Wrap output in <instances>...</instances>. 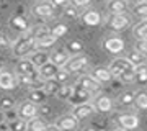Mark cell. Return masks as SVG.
<instances>
[{"mask_svg": "<svg viewBox=\"0 0 147 131\" xmlns=\"http://www.w3.org/2000/svg\"><path fill=\"white\" fill-rule=\"evenodd\" d=\"M7 126H8V131H26V120L16 116L15 120L7 121Z\"/></svg>", "mask_w": 147, "mask_h": 131, "instance_id": "31", "label": "cell"}, {"mask_svg": "<svg viewBox=\"0 0 147 131\" xmlns=\"http://www.w3.org/2000/svg\"><path fill=\"white\" fill-rule=\"evenodd\" d=\"M2 2H3V0H0V3H2Z\"/></svg>", "mask_w": 147, "mask_h": 131, "instance_id": "55", "label": "cell"}, {"mask_svg": "<svg viewBox=\"0 0 147 131\" xmlns=\"http://www.w3.org/2000/svg\"><path fill=\"white\" fill-rule=\"evenodd\" d=\"M13 56L15 58H28L33 51H36V41H34V38L30 35V33H23L15 43H13Z\"/></svg>", "mask_w": 147, "mask_h": 131, "instance_id": "1", "label": "cell"}, {"mask_svg": "<svg viewBox=\"0 0 147 131\" xmlns=\"http://www.w3.org/2000/svg\"><path fill=\"white\" fill-rule=\"evenodd\" d=\"M44 131H61V130H59L56 125H47L46 128H44Z\"/></svg>", "mask_w": 147, "mask_h": 131, "instance_id": "49", "label": "cell"}, {"mask_svg": "<svg viewBox=\"0 0 147 131\" xmlns=\"http://www.w3.org/2000/svg\"><path fill=\"white\" fill-rule=\"evenodd\" d=\"M134 107L137 110H147V92H136L134 97Z\"/></svg>", "mask_w": 147, "mask_h": 131, "instance_id": "34", "label": "cell"}, {"mask_svg": "<svg viewBox=\"0 0 147 131\" xmlns=\"http://www.w3.org/2000/svg\"><path fill=\"white\" fill-rule=\"evenodd\" d=\"M49 2H51L56 8H57V7H59V8H64V7L69 3V0H49Z\"/></svg>", "mask_w": 147, "mask_h": 131, "instance_id": "47", "label": "cell"}, {"mask_svg": "<svg viewBox=\"0 0 147 131\" xmlns=\"http://www.w3.org/2000/svg\"><path fill=\"white\" fill-rule=\"evenodd\" d=\"M127 2H134V3H137V2H142V0H127Z\"/></svg>", "mask_w": 147, "mask_h": 131, "instance_id": "53", "label": "cell"}, {"mask_svg": "<svg viewBox=\"0 0 147 131\" xmlns=\"http://www.w3.org/2000/svg\"><path fill=\"white\" fill-rule=\"evenodd\" d=\"M84 131H98V130H95L93 126H88V128H85V130H84Z\"/></svg>", "mask_w": 147, "mask_h": 131, "instance_id": "52", "label": "cell"}, {"mask_svg": "<svg viewBox=\"0 0 147 131\" xmlns=\"http://www.w3.org/2000/svg\"><path fill=\"white\" fill-rule=\"evenodd\" d=\"M134 82L137 84H147V67L146 64H142V66H136L134 67Z\"/></svg>", "mask_w": 147, "mask_h": 131, "instance_id": "29", "label": "cell"}, {"mask_svg": "<svg viewBox=\"0 0 147 131\" xmlns=\"http://www.w3.org/2000/svg\"><path fill=\"white\" fill-rule=\"evenodd\" d=\"M90 75L93 79H96L100 84H108V82H111V79H113V74H111V71L108 67H95Z\"/></svg>", "mask_w": 147, "mask_h": 131, "instance_id": "18", "label": "cell"}, {"mask_svg": "<svg viewBox=\"0 0 147 131\" xmlns=\"http://www.w3.org/2000/svg\"><path fill=\"white\" fill-rule=\"evenodd\" d=\"M111 131H126V130H123V128H118V130H111Z\"/></svg>", "mask_w": 147, "mask_h": 131, "instance_id": "54", "label": "cell"}, {"mask_svg": "<svg viewBox=\"0 0 147 131\" xmlns=\"http://www.w3.org/2000/svg\"><path fill=\"white\" fill-rule=\"evenodd\" d=\"M46 98H47V95L44 94V90L42 89H31L30 90V94H28V100L33 102V103H36V105L44 103Z\"/></svg>", "mask_w": 147, "mask_h": 131, "instance_id": "26", "label": "cell"}, {"mask_svg": "<svg viewBox=\"0 0 147 131\" xmlns=\"http://www.w3.org/2000/svg\"><path fill=\"white\" fill-rule=\"evenodd\" d=\"M38 113L41 116H49L51 115V107L47 103H41L39 105V108H38Z\"/></svg>", "mask_w": 147, "mask_h": 131, "instance_id": "45", "label": "cell"}, {"mask_svg": "<svg viewBox=\"0 0 147 131\" xmlns=\"http://www.w3.org/2000/svg\"><path fill=\"white\" fill-rule=\"evenodd\" d=\"M103 48L111 54H119V52L124 51V39L118 36H111L103 41Z\"/></svg>", "mask_w": 147, "mask_h": 131, "instance_id": "11", "label": "cell"}, {"mask_svg": "<svg viewBox=\"0 0 147 131\" xmlns=\"http://www.w3.org/2000/svg\"><path fill=\"white\" fill-rule=\"evenodd\" d=\"M93 108L95 111H100V113H110L111 110H113V107H115V103H113V100L108 97V95H96L93 100Z\"/></svg>", "mask_w": 147, "mask_h": 131, "instance_id": "8", "label": "cell"}, {"mask_svg": "<svg viewBox=\"0 0 147 131\" xmlns=\"http://www.w3.org/2000/svg\"><path fill=\"white\" fill-rule=\"evenodd\" d=\"M69 54H80V52L84 51V43L80 41V39H72V41H67L65 43V48H64Z\"/></svg>", "mask_w": 147, "mask_h": 131, "instance_id": "28", "label": "cell"}, {"mask_svg": "<svg viewBox=\"0 0 147 131\" xmlns=\"http://www.w3.org/2000/svg\"><path fill=\"white\" fill-rule=\"evenodd\" d=\"M69 3L77 7V8H85V7H88L92 3V0H69Z\"/></svg>", "mask_w": 147, "mask_h": 131, "instance_id": "43", "label": "cell"}, {"mask_svg": "<svg viewBox=\"0 0 147 131\" xmlns=\"http://www.w3.org/2000/svg\"><path fill=\"white\" fill-rule=\"evenodd\" d=\"M54 125L57 126L61 131H77V128H79V120L72 113H69V115L61 116Z\"/></svg>", "mask_w": 147, "mask_h": 131, "instance_id": "9", "label": "cell"}, {"mask_svg": "<svg viewBox=\"0 0 147 131\" xmlns=\"http://www.w3.org/2000/svg\"><path fill=\"white\" fill-rule=\"evenodd\" d=\"M39 79H42V77L39 75L38 69L34 71V72H31V74H16V80H18L21 85H26V87H31L34 82L39 80Z\"/></svg>", "mask_w": 147, "mask_h": 131, "instance_id": "22", "label": "cell"}, {"mask_svg": "<svg viewBox=\"0 0 147 131\" xmlns=\"http://www.w3.org/2000/svg\"><path fill=\"white\" fill-rule=\"evenodd\" d=\"M46 121L42 120V116H33L26 121V131H44L46 128Z\"/></svg>", "mask_w": 147, "mask_h": 131, "instance_id": "24", "label": "cell"}, {"mask_svg": "<svg viewBox=\"0 0 147 131\" xmlns=\"http://www.w3.org/2000/svg\"><path fill=\"white\" fill-rule=\"evenodd\" d=\"M126 59L132 64V66H134V67H136V66H142V64H146L147 56H146V54H142V52H139V51H132L131 54H127V56H126Z\"/></svg>", "mask_w": 147, "mask_h": 131, "instance_id": "30", "label": "cell"}, {"mask_svg": "<svg viewBox=\"0 0 147 131\" xmlns=\"http://www.w3.org/2000/svg\"><path fill=\"white\" fill-rule=\"evenodd\" d=\"M64 15L67 16V18H70V20H75V18H79V8L77 7L70 5V3H67V5L64 7Z\"/></svg>", "mask_w": 147, "mask_h": 131, "instance_id": "41", "label": "cell"}, {"mask_svg": "<svg viewBox=\"0 0 147 131\" xmlns=\"http://www.w3.org/2000/svg\"><path fill=\"white\" fill-rule=\"evenodd\" d=\"M87 66H88V58L84 54H75L74 58H69V61L64 64V69L69 74H75L79 71H84Z\"/></svg>", "mask_w": 147, "mask_h": 131, "instance_id": "2", "label": "cell"}, {"mask_svg": "<svg viewBox=\"0 0 147 131\" xmlns=\"http://www.w3.org/2000/svg\"><path fill=\"white\" fill-rule=\"evenodd\" d=\"M3 116H5V121H11V120H15L16 116V110L13 108V110H7V111H3Z\"/></svg>", "mask_w": 147, "mask_h": 131, "instance_id": "46", "label": "cell"}, {"mask_svg": "<svg viewBox=\"0 0 147 131\" xmlns=\"http://www.w3.org/2000/svg\"><path fill=\"white\" fill-rule=\"evenodd\" d=\"M69 58H70V54L65 49H56V51L49 52V61L56 64L57 67H64V64L69 61Z\"/></svg>", "mask_w": 147, "mask_h": 131, "instance_id": "15", "label": "cell"}, {"mask_svg": "<svg viewBox=\"0 0 147 131\" xmlns=\"http://www.w3.org/2000/svg\"><path fill=\"white\" fill-rule=\"evenodd\" d=\"M7 46H10V39L3 33H0V48H7Z\"/></svg>", "mask_w": 147, "mask_h": 131, "instance_id": "48", "label": "cell"}, {"mask_svg": "<svg viewBox=\"0 0 147 131\" xmlns=\"http://www.w3.org/2000/svg\"><path fill=\"white\" fill-rule=\"evenodd\" d=\"M28 59L31 61L33 64H34V67H41L42 64H46L47 61H49V52L47 51H42V49H36V51H33L30 56H28Z\"/></svg>", "mask_w": 147, "mask_h": 131, "instance_id": "19", "label": "cell"}, {"mask_svg": "<svg viewBox=\"0 0 147 131\" xmlns=\"http://www.w3.org/2000/svg\"><path fill=\"white\" fill-rule=\"evenodd\" d=\"M95 111V108H93V105L92 103H80V105H75L74 107V110H72V115L77 118V120H85V118H88L92 113Z\"/></svg>", "mask_w": 147, "mask_h": 131, "instance_id": "13", "label": "cell"}, {"mask_svg": "<svg viewBox=\"0 0 147 131\" xmlns=\"http://www.w3.org/2000/svg\"><path fill=\"white\" fill-rule=\"evenodd\" d=\"M131 67H134L129 61H127L126 58H118V59H115L113 62L110 64V71H111V74H113V77H116L119 72H123V71H126V69H131Z\"/></svg>", "mask_w": 147, "mask_h": 131, "instance_id": "14", "label": "cell"}, {"mask_svg": "<svg viewBox=\"0 0 147 131\" xmlns=\"http://www.w3.org/2000/svg\"><path fill=\"white\" fill-rule=\"evenodd\" d=\"M80 20L87 26H100L103 18H101V13L98 10H87L80 15Z\"/></svg>", "mask_w": 147, "mask_h": 131, "instance_id": "12", "label": "cell"}, {"mask_svg": "<svg viewBox=\"0 0 147 131\" xmlns=\"http://www.w3.org/2000/svg\"><path fill=\"white\" fill-rule=\"evenodd\" d=\"M116 123L123 130L134 131L139 126V118H137V115H132V113H121V115L116 116Z\"/></svg>", "mask_w": 147, "mask_h": 131, "instance_id": "5", "label": "cell"}, {"mask_svg": "<svg viewBox=\"0 0 147 131\" xmlns=\"http://www.w3.org/2000/svg\"><path fill=\"white\" fill-rule=\"evenodd\" d=\"M132 15L141 18V20H147V0L146 2H137L132 7Z\"/></svg>", "mask_w": 147, "mask_h": 131, "instance_id": "32", "label": "cell"}, {"mask_svg": "<svg viewBox=\"0 0 147 131\" xmlns=\"http://www.w3.org/2000/svg\"><path fill=\"white\" fill-rule=\"evenodd\" d=\"M132 33L137 39H147V20H142L139 25H136Z\"/></svg>", "mask_w": 147, "mask_h": 131, "instance_id": "37", "label": "cell"}, {"mask_svg": "<svg viewBox=\"0 0 147 131\" xmlns=\"http://www.w3.org/2000/svg\"><path fill=\"white\" fill-rule=\"evenodd\" d=\"M8 23H10V26L13 30H16V31L26 33L28 30H30V23H28V20L23 15H11Z\"/></svg>", "mask_w": 147, "mask_h": 131, "instance_id": "17", "label": "cell"}, {"mask_svg": "<svg viewBox=\"0 0 147 131\" xmlns=\"http://www.w3.org/2000/svg\"><path fill=\"white\" fill-rule=\"evenodd\" d=\"M118 80H121L123 84H129V82H134V67L131 69H126V71H123L116 75Z\"/></svg>", "mask_w": 147, "mask_h": 131, "instance_id": "39", "label": "cell"}, {"mask_svg": "<svg viewBox=\"0 0 147 131\" xmlns=\"http://www.w3.org/2000/svg\"><path fill=\"white\" fill-rule=\"evenodd\" d=\"M0 131H8V126L5 125V121H3V123H0Z\"/></svg>", "mask_w": 147, "mask_h": 131, "instance_id": "50", "label": "cell"}, {"mask_svg": "<svg viewBox=\"0 0 147 131\" xmlns=\"http://www.w3.org/2000/svg\"><path fill=\"white\" fill-rule=\"evenodd\" d=\"M16 85V77L8 71H0V89L2 90H11Z\"/></svg>", "mask_w": 147, "mask_h": 131, "instance_id": "16", "label": "cell"}, {"mask_svg": "<svg viewBox=\"0 0 147 131\" xmlns=\"http://www.w3.org/2000/svg\"><path fill=\"white\" fill-rule=\"evenodd\" d=\"M74 92V87L72 85H67V84H62L61 85V89L57 90V94H56V97H57L59 100H62V102H65V100L70 98V95H72Z\"/></svg>", "mask_w": 147, "mask_h": 131, "instance_id": "36", "label": "cell"}, {"mask_svg": "<svg viewBox=\"0 0 147 131\" xmlns=\"http://www.w3.org/2000/svg\"><path fill=\"white\" fill-rule=\"evenodd\" d=\"M106 8H108L110 13H126L129 10L127 0H110L106 3Z\"/></svg>", "mask_w": 147, "mask_h": 131, "instance_id": "21", "label": "cell"}, {"mask_svg": "<svg viewBox=\"0 0 147 131\" xmlns=\"http://www.w3.org/2000/svg\"><path fill=\"white\" fill-rule=\"evenodd\" d=\"M136 51H139L147 56V39H139L136 43Z\"/></svg>", "mask_w": 147, "mask_h": 131, "instance_id": "44", "label": "cell"}, {"mask_svg": "<svg viewBox=\"0 0 147 131\" xmlns=\"http://www.w3.org/2000/svg\"><path fill=\"white\" fill-rule=\"evenodd\" d=\"M69 75H70V74H69L65 69H59L57 74L54 75V79H56L57 82H61V84H65V82L69 80Z\"/></svg>", "mask_w": 147, "mask_h": 131, "instance_id": "42", "label": "cell"}, {"mask_svg": "<svg viewBox=\"0 0 147 131\" xmlns=\"http://www.w3.org/2000/svg\"><path fill=\"white\" fill-rule=\"evenodd\" d=\"M28 33H30L34 39H38V38H42V36H46V35H49V28H46V26H42V25H38V26L30 28Z\"/></svg>", "mask_w": 147, "mask_h": 131, "instance_id": "38", "label": "cell"}, {"mask_svg": "<svg viewBox=\"0 0 147 131\" xmlns=\"http://www.w3.org/2000/svg\"><path fill=\"white\" fill-rule=\"evenodd\" d=\"M61 82H57L56 79H46L44 80V85H42V90H44V94L46 95H56L57 94V90L61 89Z\"/></svg>", "mask_w": 147, "mask_h": 131, "instance_id": "27", "label": "cell"}, {"mask_svg": "<svg viewBox=\"0 0 147 131\" xmlns=\"http://www.w3.org/2000/svg\"><path fill=\"white\" fill-rule=\"evenodd\" d=\"M92 97H93V95L90 94L88 90H85L84 87H80V85H75L72 95H70V98H69L67 102H70V103L75 107V105H80V103H87Z\"/></svg>", "mask_w": 147, "mask_h": 131, "instance_id": "10", "label": "cell"}, {"mask_svg": "<svg viewBox=\"0 0 147 131\" xmlns=\"http://www.w3.org/2000/svg\"><path fill=\"white\" fill-rule=\"evenodd\" d=\"M36 71V67H34V64L30 61L28 58H21L20 61H18V64H16V74H31Z\"/></svg>", "mask_w": 147, "mask_h": 131, "instance_id": "25", "label": "cell"}, {"mask_svg": "<svg viewBox=\"0 0 147 131\" xmlns=\"http://www.w3.org/2000/svg\"><path fill=\"white\" fill-rule=\"evenodd\" d=\"M13 108H15V100H13V97L5 95V97H2V98H0V110H2V111L13 110Z\"/></svg>", "mask_w": 147, "mask_h": 131, "instance_id": "40", "label": "cell"}, {"mask_svg": "<svg viewBox=\"0 0 147 131\" xmlns=\"http://www.w3.org/2000/svg\"><path fill=\"white\" fill-rule=\"evenodd\" d=\"M5 121V116H3V111L0 110V123H3Z\"/></svg>", "mask_w": 147, "mask_h": 131, "instance_id": "51", "label": "cell"}, {"mask_svg": "<svg viewBox=\"0 0 147 131\" xmlns=\"http://www.w3.org/2000/svg\"><path fill=\"white\" fill-rule=\"evenodd\" d=\"M108 26H110L111 30H115V31H123V30H126L127 26H129V18H127L124 13H111L108 16V20H106Z\"/></svg>", "mask_w": 147, "mask_h": 131, "instance_id": "4", "label": "cell"}, {"mask_svg": "<svg viewBox=\"0 0 147 131\" xmlns=\"http://www.w3.org/2000/svg\"><path fill=\"white\" fill-rule=\"evenodd\" d=\"M16 115L28 121L30 118H33V116L38 115V105L33 103V102H30V100L21 102V103L18 105V108H16Z\"/></svg>", "mask_w": 147, "mask_h": 131, "instance_id": "7", "label": "cell"}, {"mask_svg": "<svg viewBox=\"0 0 147 131\" xmlns=\"http://www.w3.org/2000/svg\"><path fill=\"white\" fill-rule=\"evenodd\" d=\"M134 97H136V92H131V90H126L118 97V103L121 107H131L134 103Z\"/></svg>", "mask_w": 147, "mask_h": 131, "instance_id": "33", "label": "cell"}, {"mask_svg": "<svg viewBox=\"0 0 147 131\" xmlns=\"http://www.w3.org/2000/svg\"><path fill=\"white\" fill-rule=\"evenodd\" d=\"M33 15L38 16V18H51L56 12V7L49 2V0H41V2H36L31 8Z\"/></svg>", "mask_w": 147, "mask_h": 131, "instance_id": "3", "label": "cell"}, {"mask_svg": "<svg viewBox=\"0 0 147 131\" xmlns=\"http://www.w3.org/2000/svg\"><path fill=\"white\" fill-rule=\"evenodd\" d=\"M67 31H69V28H67L65 23H56L53 28H49V33H51L54 38H57V39L59 38H62V36H65Z\"/></svg>", "mask_w": 147, "mask_h": 131, "instance_id": "35", "label": "cell"}, {"mask_svg": "<svg viewBox=\"0 0 147 131\" xmlns=\"http://www.w3.org/2000/svg\"><path fill=\"white\" fill-rule=\"evenodd\" d=\"M36 41V49H42V51H47L49 48H53L56 43H57V38H54L51 33L49 35H46V36L42 38H38V39H34Z\"/></svg>", "mask_w": 147, "mask_h": 131, "instance_id": "23", "label": "cell"}, {"mask_svg": "<svg viewBox=\"0 0 147 131\" xmlns=\"http://www.w3.org/2000/svg\"><path fill=\"white\" fill-rule=\"evenodd\" d=\"M77 85L84 87L85 90H88L92 95H96L98 92H101V84L92 75H80L77 79Z\"/></svg>", "mask_w": 147, "mask_h": 131, "instance_id": "6", "label": "cell"}, {"mask_svg": "<svg viewBox=\"0 0 147 131\" xmlns=\"http://www.w3.org/2000/svg\"><path fill=\"white\" fill-rule=\"evenodd\" d=\"M59 69L61 67H57V66L53 64L51 61H47L46 64H42L41 67H38V72H39V75L46 80V79H54V75L57 74Z\"/></svg>", "mask_w": 147, "mask_h": 131, "instance_id": "20", "label": "cell"}]
</instances>
